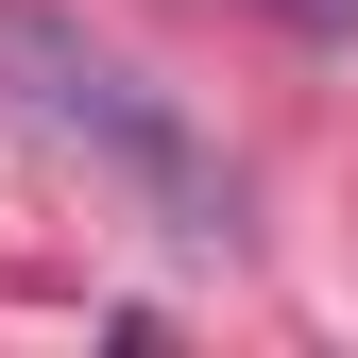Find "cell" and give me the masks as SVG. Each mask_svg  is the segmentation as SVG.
<instances>
[{"instance_id":"cell-1","label":"cell","mask_w":358,"mask_h":358,"mask_svg":"<svg viewBox=\"0 0 358 358\" xmlns=\"http://www.w3.org/2000/svg\"><path fill=\"white\" fill-rule=\"evenodd\" d=\"M0 120H34L52 154H85L120 205L171 222L188 256H239V154H222L171 85H137L120 52H85L69 17H34V0H0Z\"/></svg>"},{"instance_id":"cell-2","label":"cell","mask_w":358,"mask_h":358,"mask_svg":"<svg viewBox=\"0 0 358 358\" xmlns=\"http://www.w3.org/2000/svg\"><path fill=\"white\" fill-rule=\"evenodd\" d=\"M290 17H307V34H358V0H290Z\"/></svg>"}]
</instances>
